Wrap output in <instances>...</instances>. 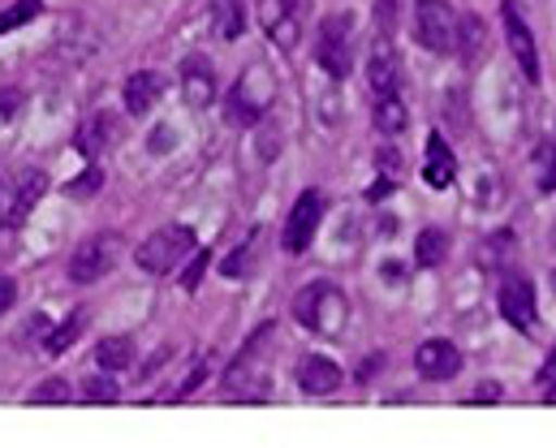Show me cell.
<instances>
[{
	"label": "cell",
	"mask_w": 556,
	"mask_h": 448,
	"mask_svg": "<svg viewBox=\"0 0 556 448\" xmlns=\"http://www.w3.org/2000/svg\"><path fill=\"white\" fill-rule=\"evenodd\" d=\"M273 104H277V78H273L268 65L251 61L238 74V82L229 87V95H225V117H229V126L247 130V126H260Z\"/></svg>",
	"instance_id": "1"
},
{
	"label": "cell",
	"mask_w": 556,
	"mask_h": 448,
	"mask_svg": "<svg viewBox=\"0 0 556 448\" xmlns=\"http://www.w3.org/2000/svg\"><path fill=\"white\" fill-rule=\"evenodd\" d=\"M273 323H264L247 345H242V354L229 362V371H225V397H238V401H255V397H264V380H268V354H273Z\"/></svg>",
	"instance_id": "2"
},
{
	"label": "cell",
	"mask_w": 556,
	"mask_h": 448,
	"mask_svg": "<svg viewBox=\"0 0 556 448\" xmlns=\"http://www.w3.org/2000/svg\"><path fill=\"white\" fill-rule=\"evenodd\" d=\"M293 319H298L302 328L319 332V336H341L345 323H350V302H345V294H341L337 285L315 281V285H306V290L293 298Z\"/></svg>",
	"instance_id": "3"
},
{
	"label": "cell",
	"mask_w": 556,
	"mask_h": 448,
	"mask_svg": "<svg viewBox=\"0 0 556 448\" xmlns=\"http://www.w3.org/2000/svg\"><path fill=\"white\" fill-rule=\"evenodd\" d=\"M315 61L328 78H350L354 69V17L350 13H328L319 22V35H315Z\"/></svg>",
	"instance_id": "4"
},
{
	"label": "cell",
	"mask_w": 556,
	"mask_h": 448,
	"mask_svg": "<svg viewBox=\"0 0 556 448\" xmlns=\"http://www.w3.org/2000/svg\"><path fill=\"white\" fill-rule=\"evenodd\" d=\"M190 251H194V229H186V225H168V229H155L147 242H139L135 259H139L142 272H151V277H168Z\"/></svg>",
	"instance_id": "5"
},
{
	"label": "cell",
	"mask_w": 556,
	"mask_h": 448,
	"mask_svg": "<svg viewBox=\"0 0 556 448\" xmlns=\"http://www.w3.org/2000/svg\"><path fill=\"white\" fill-rule=\"evenodd\" d=\"M122 259V238L117 233H96L87 242H78V251L70 255V281L74 285H96L104 281Z\"/></svg>",
	"instance_id": "6"
},
{
	"label": "cell",
	"mask_w": 556,
	"mask_h": 448,
	"mask_svg": "<svg viewBox=\"0 0 556 448\" xmlns=\"http://www.w3.org/2000/svg\"><path fill=\"white\" fill-rule=\"evenodd\" d=\"M415 39L427 52H457V13L448 0H415Z\"/></svg>",
	"instance_id": "7"
},
{
	"label": "cell",
	"mask_w": 556,
	"mask_h": 448,
	"mask_svg": "<svg viewBox=\"0 0 556 448\" xmlns=\"http://www.w3.org/2000/svg\"><path fill=\"white\" fill-rule=\"evenodd\" d=\"M48 177L39 168H22L13 181L0 185V229H17L26 225V216L35 212V203L43 199Z\"/></svg>",
	"instance_id": "8"
},
{
	"label": "cell",
	"mask_w": 556,
	"mask_h": 448,
	"mask_svg": "<svg viewBox=\"0 0 556 448\" xmlns=\"http://www.w3.org/2000/svg\"><path fill=\"white\" fill-rule=\"evenodd\" d=\"M319 220H324V194L319 190H302L298 203H293V212H289V220H285V233H280L285 255H302L315 242Z\"/></svg>",
	"instance_id": "9"
},
{
	"label": "cell",
	"mask_w": 556,
	"mask_h": 448,
	"mask_svg": "<svg viewBox=\"0 0 556 448\" xmlns=\"http://www.w3.org/2000/svg\"><path fill=\"white\" fill-rule=\"evenodd\" d=\"M501 17H505V39H509V52H514L522 78H527V82H540V48H535V35H531V26H527L518 0H505V4H501Z\"/></svg>",
	"instance_id": "10"
},
{
	"label": "cell",
	"mask_w": 556,
	"mask_h": 448,
	"mask_svg": "<svg viewBox=\"0 0 556 448\" xmlns=\"http://www.w3.org/2000/svg\"><path fill=\"white\" fill-rule=\"evenodd\" d=\"M260 26L280 52H293L302 39V0H260Z\"/></svg>",
	"instance_id": "11"
},
{
	"label": "cell",
	"mask_w": 556,
	"mask_h": 448,
	"mask_svg": "<svg viewBox=\"0 0 556 448\" xmlns=\"http://www.w3.org/2000/svg\"><path fill=\"white\" fill-rule=\"evenodd\" d=\"M367 87H371V95L402 91V56L393 48V35L376 30V43H371V56H367Z\"/></svg>",
	"instance_id": "12"
},
{
	"label": "cell",
	"mask_w": 556,
	"mask_h": 448,
	"mask_svg": "<svg viewBox=\"0 0 556 448\" xmlns=\"http://www.w3.org/2000/svg\"><path fill=\"white\" fill-rule=\"evenodd\" d=\"M415 371L427 380V384H444L462 371V349L444 336H427L415 349Z\"/></svg>",
	"instance_id": "13"
},
{
	"label": "cell",
	"mask_w": 556,
	"mask_h": 448,
	"mask_svg": "<svg viewBox=\"0 0 556 448\" xmlns=\"http://www.w3.org/2000/svg\"><path fill=\"white\" fill-rule=\"evenodd\" d=\"M496 306H501V315H505V323H514L518 332H527V328H535V285L527 281V277H505V285H501V294H496Z\"/></svg>",
	"instance_id": "14"
},
{
	"label": "cell",
	"mask_w": 556,
	"mask_h": 448,
	"mask_svg": "<svg viewBox=\"0 0 556 448\" xmlns=\"http://www.w3.org/2000/svg\"><path fill=\"white\" fill-rule=\"evenodd\" d=\"M181 100L190 104V108H207V104H216V69H212V61L207 56H186L181 61Z\"/></svg>",
	"instance_id": "15"
},
{
	"label": "cell",
	"mask_w": 556,
	"mask_h": 448,
	"mask_svg": "<svg viewBox=\"0 0 556 448\" xmlns=\"http://www.w3.org/2000/svg\"><path fill=\"white\" fill-rule=\"evenodd\" d=\"M341 367L332 362V358H324V354H306L302 362H298V388L306 393V397H328V393H337L341 388Z\"/></svg>",
	"instance_id": "16"
},
{
	"label": "cell",
	"mask_w": 556,
	"mask_h": 448,
	"mask_svg": "<svg viewBox=\"0 0 556 448\" xmlns=\"http://www.w3.org/2000/svg\"><path fill=\"white\" fill-rule=\"evenodd\" d=\"M422 181H427L431 190H448V185L457 181V155H453V148H448L440 135H431V139H427V155H422Z\"/></svg>",
	"instance_id": "17"
},
{
	"label": "cell",
	"mask_w": 556,
	"mask_h": 448,
	"mask_svg": "<svg viewBox=\"0 0 556 448\" xmlns=\"http://www.w3.org/2000/svg\"><path fill=\"white\" fill-rule=\"evenodd\" d=\"M164 95V78L155 74V69H139V74H130L126 78V87H122V100H126V113L130 117H147L151 113V104Z\"/></svg>",
	"instance_id": "18"
},
{
	"label": "cell",
	"mask_w": 556,
	"mask_h": 448,
	"mask_svg": "<svg viewBox=\"0 0 556 448\" xmlns=\"http://www.w3.org/2000/svg\"><path fill=\"white\" fill-rule=\"evenodd\" d=\"M371 117H376V130L389 135V139H397V135L410 126V108L402 104V91H393V95H376Z\"/></svg>",
	"instance_id": "19"
},
{
	"label": "cell",
	"mask_w": 556,
	"mask_h": 448,
	"mask_svg": "<svg viewBox=\"0 0 556 448\" xmlns=\"http://www.w3.org/2000/svg\"><path fill=\"white\" fill-rule=\"evenodd\" d=\"M260 246H264V229H251L247 242H242L233 255H225V264H220L225 277H229V281H247V277L255 272V264H260Z\"/></svg>",
	"instance_id": "20"
},
{
	"label": "cell",
	"mask_w": 556,
	"mask_h": 448,
	"mask_svg": "<svg viewBox=\"0 0 556 448\" xmlns=\"http://www.w3.org/2000/svg\"><path fill=\"white\" fill-rule=\"evenodd\" d=\"M96 362H100L104 371H126V367L135 362V341H130V336H104V341L96 345Z\"/></svg>",
	"instance_id": "21"
},
{
	"label": "cell",
	"mask_w": 556,
	"mask_h": 448,
	"mask_svg": "<svg viewBox=\"0 0 556 448\" xmlns=\"http://www.w3.org/2000/svg\"><path fill=\"white\" fill-rule=\"evenodd\" d=\"M109 143H113V117H109V113L91 117V121L78 130V151H83V155H100Z\"/></svg>",
	"instance_id": "22"
},
{
	"label": "cell",
	"mask_w": 556,
	"mask_h": 448,
	"mask_svg": "<svg viewBox=\"0 0 556 448\" xmlns=\"http://www.w3.org/2000/svg\"><path fill=\"white\" fill-rule=\"evenodd\" d=\"M444 255H448V233L444 229H422L415 242L418 268H435V264H444Z\"/></svg>",
	"instance_id": "23"
},
{
	"label": "cell",
	"mask_w": 556,
	"mask_h": 448,
	"mask_svg": "<svg viewBox=\"0 0 556 448\" xmlns=\"http://www.w3.org/2000/svg\"><path fill=\"white\" fill-rule=\"evenodd\" d=\"M483 17H475V13H466V17H457V52H462V61H475L479 52H483Z\"/></svg>",
	"instance_id": "24"
},
{
	"label": "cell",
	"mask_w": 556,
	"mask_h": 448,
	"mask_svg": "<svg viewBox=\"0 0 556 448\" xmlns=\"http://www.w3.org/2000/svg\"><path fill=\"white\" fill-rule=\"evenodd\" d=\"M531 168H535V185L553 194L556 190V139L535 143V151H531Z\"/></svg>",
	"instance_id": "25"
},
{
	"label": "cell",
	"mask_w": 556,
	"mask_h": 448,
	"mask_svg": "<svg viewBox=\"0 0 556 448\" xmlns=\"http://www.w3.org/2000/svg\"><path fill=\"white\" fill-rule=\"evenodd\" d=\"M242 22L247 17H242V4L238 0H216L212 4V26H216L220 39H238L242 35Z\"/></svg>",
	"instance_id": "26"
},
{
	"label": "cell",
	"mask_w": 556,
	"mask_h": 448,
	"mask_svg": "<svg viewBox=\"0 0 556 448\" xmlns=\"http://www.w3.org/2000/svg\"><path fill=\"white\" fill-rule=\"evenodd\" d=\"M78 332H83V310H74L61 328H52V332L43 336V354H65V349L78 341Z\"/></svg>",
	"instance_id": "27"
},
{
	"label": "cell",
	"mask_w": 556,
	"mask_h": 448,
	"mask_svg": "<svg viewBox=\"0 0 556 448\" xmlns=\"http://www.w3.org/2000/svg\"><path fill=\"white\" fill-rule=\"evenodd\" d=\"M39 0H17V4H9V9H0V35H9V30H17V26H26L30 17H39Z\"/></svg>",
	"instance_id": "28"
},
{
	"label": "cell",
	"mask_w": 556,
	"mask_h": 448,
	"mask_svg": "<svg viewBox=\"0 0 556 448\" xmlns=\"http://www.w3.org/2000/svg\"><path fill=\"white\" fill-rule=\"evenodd\" d=\"M83 401H87V406H113V401H122V388H117L113 380H87Z\"/></svg>",
	"instance_id": "29"
},
{
	"label": "cell",
	"mask_w": 556,
	"mask_h": 448,
	"mask_svg": "<svg viewBox=\"0 0 556 448\" xmlns=\"http://www.w3.org/2000/svg\"><path fill=\"white\" fill-rule=\"evenodd\" d=\"M70 397H74V393H70V384H65V380H56V375L30 393V401H35V406H65Z\"/></svg>",
	"instance_id": "30"
},
{
	"label": "cell",
	"mask_w": 556,
	"mask_h": 448,
	"mask_svg": "<svg viewBox=\"0 0 556 448\" xmlns=\"http://www.w3.org/2000/svg\"><path fill=\"white\" fill-rule=\"evenodd\" d=\"M397 17H402V0H376V30L380 35H393Z\"/></svg>",
	"instance_id": "31"
},
{
	"label": "cell",
	"mask_w": 556,
	"mask_h": 448,
	"mask_svg": "<svg viewBox=\"0 0 556 448\" xmlns=\"http://www.w3.org/2000/svg\"><path fill=\"white\" fill-rule=\"evenodd\" d=\"M203 272H207V251H199V255H194V264H190V268H186V277H181V290H186V294H194V290H199V281H203Z\"/></svg>",
	"instance_id": "32"
},
{
	"label": "cell",
	"mask_w": 556,
	"mask_h": 448,
	"mask_svg": "<svg viewBox=\"0 0 556 448\" xmlns=\"http://www.w3.org/2000/svg\"><path fill=\"white\" fill-rule=\"evenodd\" d=\"M203 380H207V362H199V367H194V371L186 375V384H181V388L173 393V401H186V397H190V393H194V388H199Z\"/></svg>",
	"instance_id": "33"
},
{
	"label": "cell",
	"mask_w": 556,
	"mask_h": 448,
	"mask_svg": "<svg viewBox=\"0 0 556 448\" xmlns=\"http://www.w3.org/2000/svg\"><path fill=\"white\" fill-rule=\"evenodd\" d=\"M13 302H17V285H13L9 277H0V315L13 310Z\"/></svg>",
	"instance_id": "34"
},
{
	"label": "cell",
	"mask_w": 556,
	"mask_h": 448,
	"mask_svg": "<svg viewBox=\"0 0 556 448\" xmlns=\"http://www.w3.org/2000/svg\"><path fill=\"white\" fill-rule=\"evenodd\" d=\"M483 401H501V388L496 384H483L479 393H470V406H483Z\"/></svg>",
	"instance_id": "35"
},
{
	"label": "cell",
	"mask_w": 556,
	"mask_h": 448,
	"mask_svg": "<svg viewBox=\"0 0 556 448\" xmlns=\"http://www.w3.org/2000/svg\"><path fill=\"white\" fill-rule=\"evenodd\" d=\"M540 380H544V384H556V345H553V354L544 358V367H540Z\"/></svg>",
	"instance_id": "36"
},
{
	"label": "cell",
	"mask_w": 556,
	"mask_h": 448,
	"mask_svg": "<svg viewBox=\"0 0 556 448\" xmlns=\"http://www.w3.org/2000/svg\"><path fill=\"white\" fill-rule=\"evenodd\" d=\"M173 148V130H155L151 135V151H168Z\"/></svg>",
	"instance_id": "37"
}]
</instances>
